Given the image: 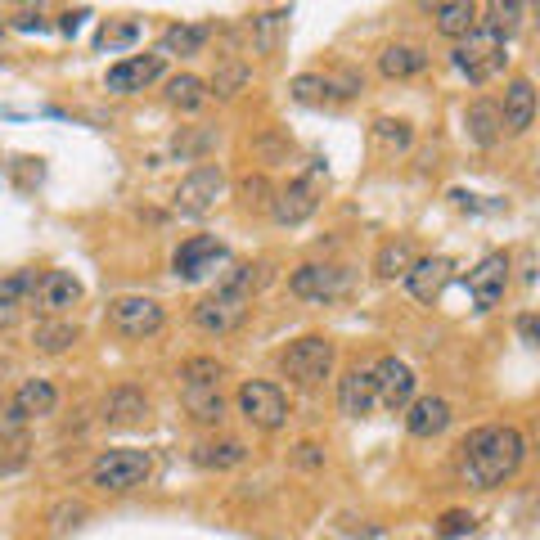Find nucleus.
I'll use <instances>...</instances> for the list:
<instances>
[{
  "mask_svg": "<svg viewBox=\"0 0 540 540\" xmlns=\"http://www.w3.org/2000/svg\"><path fill=\"white\" fill-rule=\"evenodd\" d=\"M527 459V437L518 428H477L459 446V477L477 491L504 486Z\"/></svg>",
  "mask_w": 540,
  "mask_h": 540,
  "instance_id": "1",
  "label": "nucleus"
},
{
  "mask_svg": "<svg viewBox=\"0 0 540 540\" xmlns=\"http://www.w3.org/2000/svg\"><path fill=\"white\" fill-rule=\"evenodd\" d=\"M153 473V455L149 450H135V446H113L90 464V486L104 495H126L135 486H144Z\"/></svg>",
  "mask_w": 540,
  "mask_h": 540,
  "instance_id": "2",
  "label": "nucleus"
},
{
  "mask_svg": "<svg viewBox=\"0 0 540 540\" xmlns=\"http://www.w3.org/2000/svg\"><path fill=\"white\" fill-rule=\"evenodd\" d=\"M333 360H338V347L324 333H306V338L288 342V351L279 356V369L297 387H320L333 374Z\"/></svg>",
  "mask_w": 540,
  "mask_h": 540,
  "instance_id": "3",
  "label": "nucleus"
},
{
  "mask_svg": "<svg viewBox=\"0 0 540 540\" xmlns=\"http://www.w3.org/2000/svg\"><path fill=\"white\" fill-rule=\"evenodd\" d=\"M504 36H495V32H486L482 23L473 27L468 36H459L455 41V54H450V63H455L459 72H464L473 86H486V81L495 77V72L504 68Z\"/></svg>",
  "mask_w": 540,
  "mask_h": 540,
  "instance_id": "4",
  "label": "nucleus"
},
{
  "mask_svg": "<svg viewBox=\"0 0 540 540\" xmlns=\"http://www.w3.org/2000/svg\"><path fill=\"white\" fill-rule=\"evenodd\" d=\"M248 311H252V293L216 284V293H207L203 302L194 306V329L207 333V338H225V333H234L248 320Z\"/></svg>",
  "mask_w": 540,
  "mask_h": 540,
  "instance_id": "5",
  "label": "nucleus"
},
{
  "mask_svg": "<svg viewBox=\"0 0 540 540\" xmlns=\"http://www.w3.org/2000/svg\"><path fill=\"white\" fill-rule=\"evenodd\" d=\"M288 288L297 297H306V302H338V297H347L356 288V275L347 266H338V261H306V266L293 270Z\"/></svg>",
  "mask_w": 540,
  "mask_h": 540,
  "instance_id": "6",
  "label": "nucleus"
},
{
  "mask_svg": "<svg viewBox=\"0 0 540 540\" xmlns=\"http://www.w3.org/2000/svg\"><path fill=\"white\" fill-rule=\"evenodd\" d=\"M234 405H239V414L252 423V428L261 432H279L288 423V396L279 383H266V378H252V383L239 387V396H234Z\"/></svg>",
  "mask_w": 540,
  "mask_h": 540,
  "instance_id": "7",
  "label": "nucleus"
},
{
  "mask_svg": "<svg viewBox=\"0 0 540 540\" xmlns=\"http://www.w3.org/2000/svg\"><path fill=\"white\" fill-rule=\"evenodd\" d=\"M108 324H113L122 338H153V333H162V324H167V311H162V302H153V297L126 293V297H113V302H108Z\"/></svg>",
  "mask_w": 540,
  "mask_h": 540,
  "instance_id": "8",
  "label": "nucleus"
},
{
  "mask_svg": "<svg viewBox=\"0 0 540 540\" xmlns=\"http://www.w3.org/2000/svg\"><path fill=\"white\" fill-rule=\"evenodd\" d=\"M221 194H225V171L216 167V162H198V167L176 185L171 207H176L180 216H207Z\"/></svg>",
  "mask_w": 540,
  "mask_h": 540,
  "instance_id": "9",
  "label": "nucleus"
},
{
  "mask_svg": "<svg viewBox=\"0 0 540 540\" xmlns=\"http://www.w3.org/2000/svg\"><path fill=\"white\" fill-rule=\"evenodd\" d=\"M509 270H513L509 252H486V257L468 270V297H473L477 311H495V306L504 302V293H509Z\"/></svg>",
  "mask_w": 540,
  "mask_h": 540,
  "instance_id": "10",
  "label": "nucleus"
},
{
  "mask_svg": "<svg viewBox=\"0 0 540 540\" xmlns=\"http://www.w3.org/2000/svg\"><path fill=\"white\" fill-rule=\"evenodd\" d=\"M230 261V248H225L216 234H194V239H185L176 248V257H171V270H176V279H185V284H194V279H207L216 266H225Z\"/></svg>",
  "mask_w": 540,
  "mask_h": 540,
  "instance_id": "11",
  "label": "nucleus"
},
{
  "mask_svg": "<svg viewBox=\"0 0 540 540\" xmlns=\"http://www.w3.org/2000/svg\"><path fill=\"white\" fill-rule=\"evenodd\" d=\"M315 207H320V167H315L311 176L288 180V185L275 189V198H270V216H275L279 225H302V221H311Z\"/></svg>",
  "mask_w": 540,
  "mask_h": 540,
  "instance_id": "12",
  "label": "nucleus"
},
{
  "mask_svg": "<svg viewBox=\"0 0 540 540\" xmlns=\"http://www.w3.org/2000/svg\"><path fill=\"white\" fill-rule=\"evenodd\" d=\"M374 392H378V405H383V410L401 414L405 405L414 401V392H419V374H414L401 356H383L374 365Z\"/></svg>",
  "mask_w": 540,
  "mask_h": 540,
  "instance_id": "13",
  "label": "nucleus"
},
{
  "mask_svg": "<svg viewBox=\"0 0 540 540\" xmlns=\"http://www.w3.org/2000/svg\"><path fill=\"white\" fill-rule=\"evenodd\" d=\"M158 77H162V54H126V59H117L104 72V86L113 95H135V90L153 86Z\"/></svg>",
  "mask_w": 540,
  "mask_h": 540,
  "instance_id": "14",
  "label": "nucleus"
},
{
  "mask_svg": "<svg viewBox=\"0 0 540 540\" xmlns=\"http://www.w3.org/2000/svg\"><path fill=\"white\" fill-rule=\"evenodd\" d=\"M450 275H455V261L450 257H414V266L405 270V288H410L414 302L432 306L441 293H446Z\"/></svg>",
  "mask_w": 540,
  "mask_h": 540,
  "instance_id": "15",
  "label": "nucleus"
},
{
  "mask_svg": "<svg viewBox=\"0 0 540 540\" xmlns=\"http://www.w3.org/2000/svg\"><path fill=\"white\" fill-rule=\"evenodd\" d=\"M149 414H153V401L131 383L113 387V392L99 401V419H104L108 428H135V423H144Z\"/></svg>",
  "mask_w": 540,
  "mask_h": 540,
  "instance_id": "16",
  "label": "nucleus"
},
{
  "mask_svg": "<svg viewBox=\"0 0 540 540\" xmlns=\"http://www.w3.org/2000/svg\"><path fill=\"white\" fill-rule=\"evenodd\" d=\"M500 126L504 135H527L536 126V86L527 77H513L500 99Z\"/></svg>",
  "mask_w": 540,
  "mask_h": 540,
  "instance_id": "17",
  "label": "nucleus"
},
{
  "mask_svg": "<svg viewBox=\"0 0 540 540\" xmlns=\"http://www.w3.org/2000/svg\"><path fill=\"white\" fill-rule=\"evenodd\" d=\"M378 405V392H374V365H351L347 374L338 378V410L347 419H365L369 410Z\"/></svg>",
  "mask_w": 540,
  "mask_h": 540,
  "instance_id": "18",
  "label": "nucleus"
},
{
  "mask_svg": "<svg viewBox=\"0 0 540 540\" xmlns=\"http://www.w3.org/2000/svg\"><path fill=\"white\" fill-rule=\"evenodd\" d=\"M450 401H441V396H414L410 405H405V428H410V437H441V432L450 428Z\"/></svg>",
  "mask_w": 540,
  "mask_h": 540,
  "instance_id": "19",
  "label": "nucleus"
},
{
  "mask_svg": "<svg viewBox=\"0 0 540 540\" xmlns=\"http://www.w3.org/2000/svg\"><path fill=\"white\" fill-rule=\"evenodd\" d=\"M81 279L72 275V270H50V275H41L36 279V297H41V306L50 315H63V311H72V306L81 302Z\"/></svg>",
  "mask_w": 540,
  "mask_h": 540,
  "instance_id": "20",
  "label": "nucleus"
},
{
  "mask_svg": "<svg viewBox=\"0 0 540 540\" xmlns=\"http://www.w3.org/2000/svg\"><path fill=\"white\" fill-rule=\"evenodd\" d=\"M423 68H428V50L414 45V41H392V45H383V54H378V72H383L387 81L419 77Z\"/></svg>",
  "mask_w": 540,
  "mask_h": 540,
  "instance_id": "21",
  "label": "nucleus"
},
{
  "mask_svg": "<svg viewBox=\"0 0 540 540\" xmlns=\"http://www.w3.org/2000/svg\"><path fill=\"white\" fill-rule=\"evenodd\" d=\"M180 401H185V414L194 423H221L225 419L221 383H180Z\"/></svg>",
  "mask_w": 540,
  "mask_h": 540,
  "instance_id": "22",
  "label": "nucleus"
},
{
  "mask_svg": "<svg viewBox=\"0 0 540 540\" xmlns=\"http://www.w3.org/2000/svg\"><path fill=\"white\" fill-rule=\"evenodd\" d=\"M464 126H468V140L482 144V149H491V144H500L504 126H500V104H491V99H473L464 113Z\"/></svg>",
  "mask_w": 540,
  "mask_h": 540,
  "instance_id": "23",
  "label": "nucleus"
},
{
  "mask_svg": "<svg viewBox=\"0 0 540 540\" xmlns=\"http://www.w3.org/2000/svg\"><path fill=\"white\" fill-rule=\"evenodd\" d=\"M432 14H437V32L446 36V41H459V36H468L477 27L482 9H477V0H441Z\"/></svg>",
  "mask_w": 540,
  "mask_h": 540,
  "instance_id": "24",
  "label": "nucleus"
},
{
  "mask_svg": "<svg viewBox=\"0 0 540 540\" xmlns=\"http://www.w3.org/2000/svg\"><path fill=\"white\" fill-rule=\"evenodd\" d=\"M248 459V446L239 437H221V441H198L194 446V464L212 468V473H225V468H239Z\"/></svg>",
  "mask_w": 540,
  "mask_h": 540,
  "instance_id": "25",
  "label": "nucleus"
},
{
  "mask_svg": "<svg viewBox=\"0 0 540 540\" xmlns=\"http://www.w3.org/2000/svg\"><path fill=\"white\" fill-rule=\"evenodd\" d=\"M527 0H491L486 5V18H477V23L486 27V32H495V36H518L522 32V23H527Z\"/></svg>",
  "mask_w": 540,
  "mask_h": 540,
  "instance_id": "26",
  "label": "nucleus"
},
{
  "mask_svg": "<svg viewBox=\"0 0 540 540\" xmlns=\"http://www.w3.org/2000/svg\"><path fill=\"white\" fill-rule=\"evenodd\" d=\"M14 401L27 419H45V414L59 410V387L45 383V378H27V383L14 392Z\"/></svg>",
  "mask_w": 540,
  "mask_h": 540,
  "instance_id": "27",
  "label": "nucleus"
},
{
  "mask_svg": "<svg viewBox=\"0 0 540 540\" xmlns=\"http://www.w3.org/2000/svg\"><path fill=\"white\" fill-rule=\"evenodd\" d=\"M207 36H212V27H203V23H171L167 32H162V45H158V54H203V45H207Z\"/></svg>",
  "mask_w": 540,
  "mask_h": 540,
  "instance_id": "28",
  "label": "nucleus"
},
{
  "mask_svg": "<svg viewBox=\"0 0 540 540\" xmlns=\"http://www.w3.org/2000/svg\"><path fill=\"white\" fill-rule=\"evenodd\" d=\"M207 81L194 77V72H176V77L167 81V104L180 108V113H198V108L207 104Z\"/></svg>",
  "mask_w": 540,
  "mask_h": 540,
  "instance_id": "29",
  "label": "nucleus"
},
{
  "mask_svg": "<svg viewBox=\"0 0 540 540\" xmlns=\"http://www.w3.org/2000/svg\"><path fill=\"white\" fill-rule=\"evenodd\" d=\"M248 63L243 59H234V54H225L221 63H216V72H212V81H207V95H216V99H234L243 86H248Z\"/></svg>",
  "mask_w": 540,
  "mask_h": 540,
  "instance_id": "30",
  "label": "nucleus"
},
{
  "mask_svg": "<svg viewBox=\"0 0 540 540\" xmlns=\"http://www.w3.org/2000/svg\"><path fill=\"white\" fill-rule=\"evenodd\" d=\"M414 266V243L410 239H387L374 252V270L378 279H405V270Z\"/></svg>",
  "mask_w": 540,
  "mask_h": 540,
  "instance_id": "31",
  "label": "nucleus"
},
{
  "mask_svg": "<svg viewBox=\"0 0 540 540\" xmlns=\"http://www.w3.org/2000/svg\"><path fill=\"white\" fill-rule=\"evenodd\" d=\"M77 338H81V329H77V324H68V320H45V324H36V329H32V347L45 351V356L68 351Z\"/></svg>",
  "mask_w": 540,
  "mask_h": 540,
  "instance_id": "32",
  "label": "nucleus"
},
{
  "mask_svg": "<svg viewBox=\"0 0 540 540\" xmlns=\"http://www.w3.org/2000/svg\"><path fill=\"white\" fill-rule=\"evenodd\" d=\"M288 32V9H270V14L252 18V50L257 54H275L279 41Z\"/></svg>",
  "mask_w": 540,
  "mask_h": 540,
  "instance_id": "33",
  "label": "nucleus"
},
{
  "mask_svg": "<svg viewBox=\"0 0 540 540\" xmlns=\"http://www.w3.org/2000/svg\"><path fill=\"white\" fill-rule=\"evenodd\" d=\"M234 194H239V207H243V212H270V198H275V185H270V180L257 171V176H243Z\"/></svg>",
  "mask_w": 540,
  "mask_h": 540,
  "instance_id": "34",
  "label": "nucleus"
},
{
  "mask_svg": "<svg viewBox=\"0 0 540 540\" xmlns=\"http://www.w3.org/2000/svg\"><path fill=\"white\" fill-rule=\"evenodd\" d=\"M27 297H36V270H14V275L0 279V306L5 311H18Z\"/></svg>",
  "mask_w": 540,
  "mask_h": 540,
  "instance_id": "35",
  "label": "nucleus"
},
{
  "mask_svg": "<svg viewBox=\"0 0 540 540\" xmlns=\"http://www.w3.org/2000/svg\"><path fill=\"white\" fill-rule=\"evenodd\" d=\"M374 140L383 144L387 153H405L414 144V126L401 122V117H378V122H374Z\"/></svg>",
  "mask_w": 540,
  "mask_h": 540,
  "instance_id": "36",
  "label": "nucleus"
},
{
  "mask_svg": "<svg viewBox=\"0 0 540 540\" xmlns=\"http://www.w3.org/2000/svg\"><path fill=\"white\" fill-rule=\"evenodd\" d=\"M293 99L297 104H324V99H333V86L329 77H320V72H302V77H293Z\"/></svg>",
  "mask_w": 540,
  "mask_h": 540,
  "instance_id": "37",
  "label": "nucleus"
},
{
  "mask_svg": "<svg viewBox=\"0 0 540 540\" xmlns=\"http://www.w3.org/2000/svg\"><path fill=\"white\" fill-rule=\"evenodd\" d=\"M225 378V365L216 356H194L180 365V383H221Z\"/></svg>",
  "mask_w": 540,
  "mask_h": 540,
  "instance_id": "38",
  "label": "nucleus"
},
{
  "mask_svg": "<svg viewBox=\"0 0 540 540\" xmlns=\"http://www.w3.org/2000/svg\"><path fill=\"white\" fill-rule=\"evenodd\" d=\"M27 414L18 410V401H0V441H23L27 437Z\"/></svg>",
  "mask_w": 540,
  "mask_h": 540,
  "instance_id": "39",
  "label": "nucleus"
},
{
  "mask_svg": "<svg viewBox=\"0 0 540 540\" xmlns=\"http://www.w3.org/2000/svg\"><path fill=\"white\" fill-rule=\"evenodd\" d=\"M473 527H477V518H473L468 509H446V513L437 518V536H441V540H459V536H468Z\"/></svg>",
  "mask_w": 540,
  "mask_h": 540,
  "instance_id": "40",
  "label": "nucleus"
},
{
  "mask_svg": "<svg viewBox=\"0 0 540 540\" xmlns=\"http://www.w3.org/2000/svg\"><path fill=\"white\" fill-rule=\"evenodd\" d=\"M135 36H140V27L135 23L104 27V32H99V50H122V45H135Z\"/></svg>",
  "mask_w": 540,
  "mask_h": 540,
  "instance_id": "41",
  "label": "nucleus"
},
{
  "mask_svg": "<svg viewBox=\"0 0 540 540\" xmlns=\"http://www.w3.org/2000/svg\"><path fill=\"white\" fill-rule=\"evenodd\" d=\"M293 464L297 468H324V450L315 446V441H302V446H293Z\"/></svg>",
  "mask_w": 540,
  "mask_h": 540,
  "instance_id": "42",
  "label": "nucleus"
},
{
  "mask_svg": "<svg viewBox=\"0 0 540 540\" xmlns=\"http://www.w3.org/2000/svg\"><path fill=\"white\" fill-rule=\"evenodd\" d=\"M77 518H86V504H59V509L50 513L54 531H63V527H77Z\"/></svg>",
  "mask_w": 540,
  "mask_h": 540,
  "instance_id": "43",
  "label": "nucleus"
},
{
  "mask_svg": "<svg viewBox=\"0 0 540 540\" xmlns=\"http://www.w3.org/2000/svg\"><path fill=\"white\" fill-rule=\"evenodd\" d=\"M14 27H18V32H45V18L32 9V14H18V18H14Z\"/></svg>",
  "mask_w": 540,
  "mask_h": 540,
  "instance_id": "44",
  "label": "nucleus"
},
{
  "mask_svg": "<svg viewBox=\"0 0 540 540\" xmlns=\"http://www.w3.org/2000/svg\"><path fill=\"white\" fill-rule=\"evenodd\" d=\"M518 338L527 347H536V315H518Z\"/></svg>",
  "mask_w": 540,
  "mask_h": 540,
  "instance_id": "45",
  "label": "nucleus"
},
{
  "mask_svg": "<svg viewBox=\"0 0 540 540\" xmlns=\"http://www.w3.org/2000/svg\"><path fill=\"white\" fill-rule=\"evenodd\" d=\"M81 18H86V14H63L59 32H63V36H72V32H77V27H81Z\"/></svg>",
  "mask_w": 540,
  "mask_h": 540,
  "instance_id": "46",
  "label": "nucleus"
},
{
  "mask_svg": "<svg viewBox=\"0 0 540 540\" xmlns=\"http://www.w3.org/2000/svg\"><path fill=\"white\" fill-rule=\"evenodd\" d=\"M414 5H419V9H437L441 0H414Z\"/></svg>",
  "mask_w": 540,
  "mask_h": 540,
  "instance_id": "47",
  "label": "nucleus"
},
{
  "mask_svg": "<svg viewBox=\"0 0 540 540\" xmlns=\"http://www.w3.org/2000/svg\"><path fill=\"white\" fill-rule=\"evenodd\" d=\"M5 329H9V324H5V320H0V333H5Z\"/></svg>",
  "mask_w": 540,
  "mask_h": 540,
  "instance_id": "48",
  "label": "nucleus"
},
{
  "mask_svg": "<svg viewBox=\"0 0 540 540\" xmlns=\"http://www.w3.org/2000/svg\"><path fill=\"white\" fill-rule=\"evenodd\" d=\"M527 5H531V0H527Z\"/></svg>",
  "mask_w": 540,
  "mask_h": 540,
  "instance_id": "49",
  "label": "nucleus"
}]
</instances>
